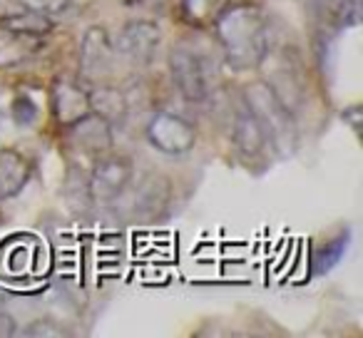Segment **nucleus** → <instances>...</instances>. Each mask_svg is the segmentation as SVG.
I'll list each match as a JSON object with an SVG mask.
<instances>
[{"instance_id":"f257e3e1","label":"nucleus","mask_w":363,"mask_h":338,"mask_svg":"<svg viewBox=\"0 0 363 338\" xmlns=\"http://www.w3.org/2000/svg\"><path fill=\"white\" fill-rule=\"evenodd\" d=\"M214 33L224 60L232 70H257L269 50L267 18L254 6L222 8L214 18Z\"/></svg>"},{"instance_id":"0eeeda50","label":"nucleus","mask_w":363,"mask_h":338,"mask_svg":"<svg viewBox=\"0 0 363 338\" xmlns=\"http://www.w3.org/2000/svg\"><path fill=\"white\" fill-rule=\"evenodd\" d=\"M115 67V47L110 33L100 26H92L80 43V72L87 85H100Z\"/></svg>"},{"instance_id":"a211bd4d","label":"nucleus","mask_w":363,"mask_h":338,"mask_svg":"<svg viewBox=\"0 0 363 338\" xmlns=\"http://www.w3.org/2000/svg\"><path fill=\"white\" fill-rule=\"evenodd\" d=\"M11 117L18 127H33L38 122V117H40V110H38L35 100H33L30 95L21 92V95H16L11 102Z\"/></svg>"},{"instance_id":"20e7f679","label":"nucleus","mask_w":363,"mask_h":338,"mask_svg":"<svg viewBox=\"0 0 363 338\" xmlns=\"http://www.w3.org/2000/svg\"><path fill=\"white\" fill-rule=\"evenodd\" d=\"M169 72L174 87L187 102H204L209 97V72L202 55L189 45H174L169 52Z\"/></svg>"},{"instance_id":"ddd939ff","label":"nucleus","mask_w":363,"mask_h":338,"mask_svg":"<svg viewBox=\"0 0 363 338\" xmlns=\"http://www.w3.org/2000/svg\"><path fill=\"white\" fill-rule=\"evenodd\" d=\"M50 102H52V112H55L57 122L60 125H72L80 117H85L90 110V95H87L85 87L72 85V82L57 80L50 90Z\"/></svg>"},{"instance_id":"5701e85b","label":"nucleus","mask_w":363,"mask_h":338,"mask_svg":"<svg viewBox=\"0 0 363 338\" xmlns=\"http://www.w3.org/2000/svg\"><path fill=\"white\" fill-rule=\"evenodd\" d=\"M0 301H3V296H0Z\"/></svg>"},{"instance_id":"aec40b11","label":"nucleus","mask_w":363,"mask_h":338,"mask_svg":"<svg viewBox=\"0 0 363 338\" xmlns=\"http://www.w3.org/2000/svg\"><path fill=\"white\" fill-rule=\"evenodd\" d=\"M23 336H30V338H38V336L62 338V336H65V331H62V328H55V323H50V321H38V323H33L30 328H26V331H23Z\"/></svg>"},{"instance_id":"f3484780","label":"nucleus","mask_w":363,"mask_h":338,"mask_svg":"<svg viewBox=\"0 0 363 338\" xmlns=\"http://www.w3.org/2000/svg\"><path fill=\"white\" fill-rule=\"evenodd\" d=\"M348 239L351 234H338L336 239H331L328 244H323L316 254H313V271L316 274H326L341 261V257L346 254V247H348Z\"/></svg>"},{"instance_id":"f03ea898","label":"nucleus","mask_w":363,"mask_h":338,"mask_svg":"<svg viewBox=\"0 0 363 338\" xmlns=\"http://www.w3.org/2000/svg\"><path fill=\"white\" fill-rule=\"evenodd\" d=\"M242 100L254 112V117L262 125L264 135H267V145L277 150V154L291 157L298 147V130H296V117L274 97L267 82H249L244 87Z\"/></svg>"},{"instance_id":"1a4fd4ad","label":"nucleus","mask_w":363,"mask_h":338,"mask_svg":"<svg viewBox=\"0 0 363 338\" xmlns=\"http://www.w3.org/2000/svg\"><path fill=\"white\" fill-rule=\"evenodd\" d=\"M172 187L169 179L162 174H147L140 182V187L135 189L132 197V212L140 222H155L169 207Z\"/></svg>"},{"instance_id":"412c9836","label":"nucleus","mask_w":363,"mask_h":338,"mask_svg":"<svg viewBox=\"0 0 363 338\" xmlns=\"http://www.w3.org/2000/svg\"><path fill=\"white\" fill-rule=\"evenodd\" d=\"M0 336H16V321L6 311H0Z\"/></svg>"},{"instance_id":"9b49d317","label":"nucleus","mask_w":363,"mask_h":338,"mask_svg":"<svg viewBox=\"0 0 363 338\" xmlns=\"http://www.w3.org/2000/svg\"><path fill=\"white\" fill-rule=\"evenodd\" d=\"M67 132H70L72 145L90 154H105L112 147V125L95 112H87L85 117L67 125Z\"/></svg>"},{"instance_id":"39448f33","label":"nucleus","mask_w":363,"mask_h":338,"mask_svg":"<svg viewBox=\"0 0 363 338\" xmlns=\"http://www.w3.org/2000/svg\"><path fill=\"white\" fill-rule=\"evenodd\" d=\"M147 142L162 154H187L197 142V132H194L192 122L184 117L172 115V112H155L152 120L147 122Z\"/></svg>"},{"instance_id":"6e6552de","label":"nucleus","mask_w":363,"mask_h":338,"mask_svg":"<svg viewBox=\"0 0 363 338\" xmlns=\"http://www.w3.org/2000/svg\"><path fill=\"white\" fill-rule=\"evenodd\" d=\"M0 28L13 35L38 38L52 30V21L45 11L26 6L23 0H0Z\"/></svg>"},{"instance_id":"dca6fc26","label":"nucleus","mask_w":363,"mask_h":338,"mask_svg":"<svg viewBox=\"0 0 363 338\" xmlns=\"http://www.w3.org/2000/svg\"><path fill=\"white\" fill-rule=\"evenodd\" d=\"M321 18L333 28H348L358 23V0H316Z\"/></svg>"},{"instance_id":"2eb2a0df","label":"nucleus","mask_w":363,"mask_h":338,"mask_svg":"<svg viewBox=\"0 0 363 338\" xmlns=\"http://www.w3.org/2000/svg\"><path fill=\"white\" fill-rule=\"evenodd\" d=\"M90 95V110L95 115L105 117L110 125H117L127 117V95L120 90V87L112 85H92V90H87Z\"/></svg>"},{"instance_id":"9d476101","label":"nucleus","mask_w":363,"mask_h":338,"mask_svg":"<svg viewBox=\"0 0 363 338\" xmlns=\"http://www.w3.org/2000/svg\"><path fill=\"white\" fill-rule=\"evenodd\" d=\"M162 33L152 21H132L125 26L120 35V52L137 65H150L160 47Z\"/></svg>"},{"instance_id":"423d86ee","label":"nucleus","mask_w":363,"mask_h":338,"mask_svg":"<svg viewBox=\"0 0 363 338\" xmlns=\"http://www.w3.org/2000/svg\"><path fill=\"white\" fill-rule=\"evenodd\" d=\"M132 159L125 154H102L97 159L95 169H92V177L87 182V194H90L95 202H112L117 199L132 182Z\"/></svg>"},{"instance_id":"4468645a","label":"nucleus","mask_w":363,"mask_h":338,"mask_svg":"<svg viewBox=\"0 0 363 338\" xmlns=\"http://www.w3.org/2000/svg\"><path fill=\"white\" fill-rule=\"evenodd\" d=\"M30 167L28 159L16 150H0V202L11 199L26 187Z\"/></svg>"},{"instance_id":"f8f14e48","label":"nucleus","mask_w":363,"mask_h":338,"mask_svg":"<svg viewBox=\"0 0 363 338\" xmlns=\"http://www.w3.org/2000/svg\"><path fill=\"white\" fill-rule=\"evenodd\" d=\"M232 140H234V147L242 157L247 159H254L259 157L264 150H267V135H264L262 125L259 120L254 117V112L247 107V102L242 100V105L237 107L234 112V122H232Z\"/></svg>"},{"instance_id":"6ab92c4d","label":"nucleus","mask_w":363,"mask_h":338,"mask_svg":"<svg viewBox=\"0 0 363 338\" xmlns=\"http://www.w3.org/2000/svg\"><path fill=\"white\" fill-rule=\"evenodd\" d=\"M219 3H222V0H182V11H184V16H187L189 21L202 23V21H207V18H212L214 13L222 11Z\"/></svg>"},{"instance_id":"7ed1b4c3","label":"nucleus","mask_w":363,"mask_h":338,"mask_svg":"<svg viewBox=\"0 0 363 338\" xmlns=\"http://www.w3.org/2000/svg\"><path fill=\"white\" fill-rule=\"evenodd\" d=\"M267 67V85L274 92L279 102L291 112L294 117H298V112L306 105V87H303V75H301V60L291 47H279L272 50L269 45L267 55H264L262 65Z\"/></svg>"},{"instance_id":"4be33fe9","label":"nucleus","mask_w":363,"mask_h":338,"mask_svg":"<svg viewBox=\"0 0 363 338\" xmlns=\"http://www.w3.org/2000/svg\"><path fill=\"white\" fill-rule=\"evenodd\" d=\"M0 125H3V117H0Z\"/></svg>"}]
</instances>
